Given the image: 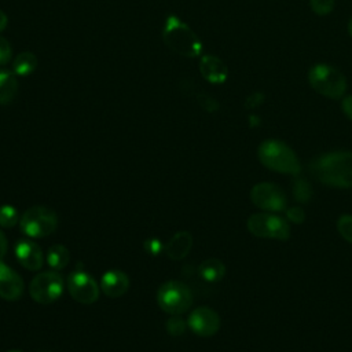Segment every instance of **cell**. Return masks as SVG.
I'll list each match as a JSON object with an SVG mask.
<instances>
[{"label":"cell","mask_w":352,"mask_h":352,"mask_svg":"<svg viewBox=\"0 0 352 352\" xmlns=\"http://www.w3.org/2000/svg\"><path fill=\"white\" fill-rule=\"evenodd\" d=\"M292 192H293V197L297 202L307 204L312 198L314 190H312L311 183H308L302 177H297L292 183Z\"/></svg>","instance_id":"44dd1931"},{"label":"cell","mask_w":352,"mask_h":352,"mask_svg":"<svg viewBox=\"0 0 352 352\" xmlns=\"http://www.w3.org/2000/svg\"><path fill=\"white\" fill-rule=\"evenodd\" d=\"M341 110H342V113H344L349 120H352V95L342 96V100H341Z\"/></svg>","instance_id":"f546056e"},{"label":"cell","mask_w":352,"mask_h":352,"mask_svg":"<svg viewBox=\"0 0 352 352\" xmlns=\"http://www.w3.org/2000/svg\"><path fill=\"white\" fill-rule=\"evenodd\" d=\"M70 296L81 304H94L99 297V286L95 279L84 271H74L67 278Z\"/></svg>","instance_id":"30bf717a"},{"label":"cell","mask_w":352,"mask_h":352,"mask_svg":"<svg viewBox=\"0 0 352 352\" xmlns=\"http://www.w3.org/2000/svg\"><path fill=\"white\" fill-rule=\"evenodd\" d=\"M311 88L329 99H340L345 95L346 80L344 74L331 65L316 63L308 70Z\"/></svg>","instance_id":"277c9868"},{"label":"cell","mask_w":352,"mask_h":352,"mask_svg":"<svg viewBox=\"0 0 352 352\" xmlns=\"http://www.w3.org/2000/svg\"><path fill=\"white\" fill-rule=\"evenodd\" d=\"M309 7L316 15H327L334 8V0H309Z\"/></svg>","instance_id":"cb8c5ba5"},{"label":"cell","mask_w":352,"mask_h":352,"mask_svg":"<svg viewBox=\"0 0 352 352\" xmlns=\"http://www.w3.org/2000/svg\"><path fill=\"white\" fill-rule=\"evenodd\" d=\"M257 157L263 166L282 175L297 176L301 170L297 154L290 146L278 139L264 140L258 146Z\"/></svg>","instance_id":"3957f363"},{"label":"cell","mask_w":352,"mask_h":352,"mask_svg":"<svg viewBox=\"0 0 352 352\" xmlns=\"http://www.w3.org/2000/svg\"><path fill=\"white\" fill-rule=\"evenodd\" d=\"M198 271L201 278L205 279L206 282H219L223 279L226 274V267L219 258L210 257L199 264Z\"/></svg>","instance_id":"ac0fdd59"},{"label":"cell","mask_w":352,"mask_h":352,"mask_svg":"<svg viewBox=\"0 0 352 352\" xmlns=\"http://www.w3.org/2000/svg\"><path fill=\"white\" fill-rule=\"evenodd\" d=\"M129 287V279L126 274L120 270H109L102 275L100 289L107 297H120Z\"/></svg>","instance_id":"9a60e30c"},{"label":"cell","mask_w":352,"mask_h":352,"mask_svg":"<svg viewBox=\"0 0 352 352\" xmlns=\"http://www.w3.org/2000/svg\"><path fill=\"white\" fill-rule=\"evenodd\" d=\"M199 73L210 84H223L228 77V69L226 63L214 55L201 56Z\"/></svg>","instance_id":"5bb4252c"},{"label":"cell","mask_w":352,"mask_h":352,"mask_svg":"<svg viewBox=\"0 0 352 352\" xmlns=\"http://www.w3.org/2000/svg\"><path fill=\"white\" fill-rule=\"evenodd\" d=\"M188 327L199 337H210L220 329V316L208 307L195 308L187 320Z\"/></svg>","instance_id":"8fae6325"},{"label":"cell","mask_w":352,"mask_h":352,"mask_svg":"<svg viewBox=\"0 0 352 352\" xmlns=\"http://www.w3.org/2000/svg\"><path fill=\"white\" fill-rule=\"evenodd\" d=\"M14 72L0 69V104H8L18 92V80Z\"/></svg>","instance_id":"e0dca14e"},{"label":"cell","mask_w":352,"mask_h":352,"mask_svg":"<svg viewBox=\"0 0 352 352\" xmlns=\"http://www.w3.org/2000/svg\"><path fill=\"white\" fill-rule=\"evenodd\" d=\"M164 43L176 54L186 58H195L202 54V43L195 32L179 16L169 15L162 29Z\"/></svg>","instance_id":"7a4b0ae2"},{"label":"cell","mask_w":352,"mask_h":352,"mask_svg":"<svg viewBox=\"0 0 352 352\" xmlns=\"http://www.w3.org/2000/svg\"><path fill=\"white\" fill-rule=\"evenodd\" d=\"M157 302L166 314L180 315L190 308L192 294L186 283L179 280H168L160 286L157 292Z\"/></svg>","instance_id":"52a82bcc"},{"label":"cell","mask_w":352,"mask_h":352,"mask_svg":"<svg viewBox=\"0 0 352 352\" xmlns=\"http://www.w3.org/2000/svg\"><path fill=\"white\" fill-rule=\"evenodd\" d=\"M191 246H192L191 234L187 231H179L169 239L164 250L169 258L182 260L190 253Z\"/></svg>","instance_id":"2e32d148"},{"label":"cell","mask_w":352,"mask_h":352,"mask_svg":"<svg viewBox=\"0 0 352 352\" xmlns=\"http://www.w3.org/2000/svg\"><path fill=\"white\" fill-rule=\"evenodd\" d=\"M309 169L322 184L352 188V151H331L319 155L311 162Z\"/></svg>","instance_id":"6da1fadb"},{"label":"cell","mask_w":352,"mask_h":352,"mask_svg":"<svg viewBox=\"0 0 352 352\" xmlns=\"http://www.w3.org/2000/svg\"><path fill=\"white\" fill-rule=\"evenodd\" d=\"M63 292V279L56 271H44L33 278L29 293L36 302L50 304L58 300Z\"/></svg>","instance_id":"9c48e42d"},{"label":"cell","mask_w":352,"mask_h":352,"mask_svg":"<svg viewBox=\"0 0 352 352\" xmlns=\"http://www.w3.org/2000/svg\"><path fill=\"white\" fill-rule=\"evenodd\" d=\"M23 293L22 278L0 260V297L8 301L16 300Z\"/></svg>","instance_id":"7c38bea8"},{"label":"cell","mask_w":352,"mask_h":352,"mask_svg":"<svg viewBox=\"0 0 352 352\" xmlns=\"http://www.w3.org/2000/svg\"><path fill=\"white\" fill-rule=\"evenodd\" d=\"M164 248H165V246L162 245V242H161L160 239H157V238H150V239H147V241L144 242V249H146L150 254H153V256L161 253V252L164 250Z\"/></svg>","instance_id":"f1b7e54d"},{"label":"cell","mask_w":352,"mask_h":352,"mask_svg":"<svg viewBox=\"0 0 352 352\" xmlns=\"http://www.w3.org/2000/svg\"><path fill=\"white\" fill-rule=\"evenodd\" d=\"M7 352H22V351H18V349H11V351H7Z\"/></svg>","instance_id":"836d02e7"},{"label":"cell","mask_w":352,"mask_h":352,"mask_svg":"<svg viewBox=\"0 0 352 352\" xmlns=\"http://www.w3.org/2000/svg\"><path fill=\"white\" fill-rule=\"evenodd\" d=\"M37 67V58L33 52L30 51H22L19 52L14 62H12V72L19 76V77H25L29 76L30 73L34 72V69Z\"/></svg>","instance_id":"d6986e66"},{"label":"cell","mask_w":352,"mask_h":352,"mask_svg":"<svg viewBox=\"0 0 352 352\" xmlns=\"http://www.w3.org/2000/svg\"><path fill=\"white\" fill-rule=\"evenodd\" d=\"M184 330H186V322L177 315H175L166 322V331L172 336H180L184 333Z\"/></svg>","instance_id":"484cf974"},{"label":"cell","mask_w":352,"mask_h":352,"mask_svg":"<svg viewBox=\"0 0 352 352\" xmlns=\"http://www.w3.org/2000/svg\"><path fill=\"white\" fill-rule=\"evenodd\" d=\"M18 221V210L11 205L0 206V226L11 228Z\"/></svg>","instance_id":"7402d4cb"},{"label":"cell","mask_w":352,"mask_h":352,"mask_svg":"<svg viewBox=\"0 0 352 352\" xmlns=\"http://www.w3.org/2000/svg\"><path fill=\"white\" fill-rule=\"evenodd\" d=\"M250 199L253 205L263 212H285L287 208V197L285 191L274 183L261 182L250 190Z\"/></svg>","instance_id":"ba28073f"},{"label":"cell","mask_w":352,"mask_h":352,"mask_svg":"<svg viewBox=\"0 0 352 352\" xmlns=\"http://www.w3.org/2000/svg\"><path fill=\"white\" fill-rule=\"evenodd\" d=\"M7 22H8V18H7L6 12L0 10V32H3V30L6 29V26H7Z\"/></svg>","instance_id":"1f68e13d"},{"label":"cell","mask_w":352,"mask_h":352,"mask_svg":"<svg viewBox=\"0 0 352 352\" xmlns=\"http://www.w3.org/2000/svg\"><path fill=\"white\" fill-rule=\"evenodd\" d=\"M348 33H349V36L352 37V16H351V19H349V22H348Z\"/></svg>","instance_id":"d6a6232c"},{"label":"cell","mask_w":352,"mask_h":352,"mask_svg":"<svg viewBox=\"0 0 352 352\" xmlns=\"http://www.w3.org/2000/svg\"><path fill=\"white\" fill-rule=\"evenodd\" d=\"M197 99H198L199 106H201L202 109H205L206 111H214V110H217V107H219L217 102H216L212 96H209V95H206V94H199V95H197Z\"/></svg>","instance_id":"83f0119b"},{"label":"cell","mask_w":352,"mask_h":352,"mask_svg":"<svg viewBox=\"0 0 352 352\" xmlns=\"http://www.w3.org/2000/svg\"><path fill=\"white\" fill-rule=\"evenodd\" d=\"M58 217L55 212L47 206L29 208L19 220V227L26 236L44 238L56 230Z\"/></svg>","instance_id":"8992f818"},{"label":"cell","mask_w":352,"mask_h":352,"mask_svg":"<svg viewBox=\"0 0 352 352\" xmlns=\"http://www.w3.org/2000/svg\"><path fill=\"white\" fill-rule=\"evenodd\" d=\"M285 213H286V219H287L289 221L294 223V224H301V223H304V220H305V212H304V209H302L301 206H298V205L287 206L286 210H285Z\"/></svg>","instance_id":"d4e9b609"},{"label":"cell","mask_w":352,"mask_h":352,"mask_svg":"<svg viewBox=\"0 0 352 352\" xmlns=\"http://www.w3.org/2000/svg\"><path fill=\"white\" fill-rule=\"evenodd\" d=\"M69 260V250L63 245H52L47 252V264L55 271L65 268Z\"/></svg>","instance_id":"ffe728a7"},{"label":"cell","mask_w":352,"mask_h":352,"mask_svg":"<svg viewBox=\"0 0 352 352\" xmlns=\"http://www.w3.org/2000/svg\"><path fill=\"white\" fill-rule=\"evenodd\" d=\"M12 56V48L7 38L0 36V66H4L10 62Z\"/></svg>","instance_id":"4316f807"},{"label":"cell","mask_w":352,"mask_h":352,"mask_svg":"<svg viewBox=\"0 0 352 352\" xmlns=\"http://www.w3.org/2000/svg\"><path fill=\"white\" fill-rule=\"evenodd\" d=\"M15 256L22 267L30 271H37L43 267L44 257L41 249L32 241L21 239L15 245Z\"/></svg>","instance_id":"4fadbf2b"},{"label":"cell","mask_w":352,"mask_h":352,"mask_svg":"<svg viewBox=\"0 0 352 352\" xmlns=\"http://www.w3.org/2000/svg\"><path fill=\"white\" fill-rule=\"evenodd\" d=\"M337 230L338 234L349 243H352V216L351 214H341L337 220Z\"/></svg>","instance_id":"603a6c76"},{"label":"cell","mask_w":352,"mask_h":352,"mask_svg":"<svg viewBox=\"0 0 352 352\" xmlns=\"http://www.w3.org/2000/svg\"><path fill=\"white\" fill-rule=\"evenodd\" d=\"M246 226L249 232L256 238L286 241L290 236V227L286 217L274 212L253 213L249 216Z\"/></svg>","instance_id":"5b68a950"},{"label":"cell","mask_w":352,"mask_h":352,"mask_svg":"<svg viewBox=\"0 0 352 352\" xmlns=\"http://www.w3.org/2000/svg\"><path fill=\"white\" fill-rule=\"evenodd\" d=\"M6 252H7V239L4 234L0 231V260L4 257Z\"/></svg>","instance_id":"4dcf8cb0"}]
</instances>
